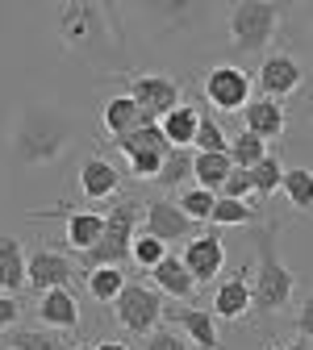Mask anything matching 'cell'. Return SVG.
I'll return each mask as SVG.
<instances>
[{"instance_id":"6da1fadb","label":"cell","mask_w":313,"mask_h":350,"mask_svg":"<svg viewBox=\"0 0 313 350\" xmlns=\"http://www.w3.org/2000/svg\"><path fill=\"white\" fill-rule=\"evenodd\" d=\"M71 142V117L55 105H25L13 121L9 154L17 167H51Z\"/></svg>"},{"instance_id":"7a4b0ae2","label":"cell","mask_w":313,"mask_h":350,"mask_svg":"<svg viewBox=\"0 0 313 350\" xmlns=\"http://www.w3.org/2000/svg\"><path fill=\"white\" fill-rule=\"evenodd\" d=\"M276 234H280V221H263L255 226V275H251V300H255V313L272 317L280 313L284 304L292 300L297 292V280L292 271L284 267V258L276 250Z\"/></svg>"},{"instance_id":"3957f363","label":"cell","mask_w":313,"mask_h":350,"mask_svg":"<svg viewBox=\"0 0 313 350\" xmlns=\"http://www.w3.org/2000/svg\"><path fill=\"white\" fill-rule=\"evenodd\" d=\"M142 217H147V204H142L138 196L117 200V204L105 213V238L88 250V254L75 258L79 271L88 275V271H97V267H125V262H129V250H134V238L142 234Z\"/></svg>"},{"instance_id":"277c9868","label":"cell","mask_w":313,"mask_h":350,"mask_svg":"<svg viewBox=\"0 0 313 350\" xmlns=\"http://www.w3.org/2000/svg\"><path fill=\"white\" fill-rule=\"evenodd\" d=\"M284 25V9L280 5H267V0H251V5H234L226 17L230 29V46L238 55H259L272 46V38Z\"/></svg>"},{"instance_id":"5b68a950","label":"cell","mask_w":313,"mask_h":350,"mask_svg":"<svg viewBox=\"0 0 313 350\" xmlns=\"http://www.w3.org/2000/svg\"><path fill=\"white\" fill-rule=\"evenodd\" d=\"M167 296L159 292V288H151V284H142V280H129L125 284V292L117 296V304H113V313H117V325L125 329V334H134V338H151L155 329H159V321L167 317V304H163Z\"/></svg>"},{"instance_id":"8992f818","label":"cell","mask_w":313,"mask_h":350,"mask_svg":"<svg viewBox=\"0 0 313 350\" xmlns=\"http://www.w3.org/2000/svg\"><path fill=\"white\" fill-rule=\"evenodd\" d=\"M125 92L134 96V105L142 109L147 121H163L167 113H175L184 105V92L171 75H125Z\"/></svg>"},{"instance_id":"52a82bcc","label":"cell","mask_w":313,"mask_h":350,"mask_svg":"<svg viewBox=\"0 0 313 350\" xmlns=\"http://www.w3.org/2000/svg\"><path fill=\"white\" fill-rule=\"evenodd\" d=\"M251 88H255V79L234 63H217V67L205 71V100L217 113H247Z\"/></svg>"},{"instance_id":"ba28073f","label":"cell","mask_w":313,"mask_h":350,"mask_svg":"<svg viewBox=\"0 0 313 350\" xmlns=\"http://www.w3.org/2000/svg\"><path fill=\"white\" fill-rule=\"evenodd\" d=\"M142 234H151V238H159V242H192V238H201V226L192 221V217L175 204V200H167V196H155V200H147V217H142Z\"/></svg>"},{"instance_id":"9c48e42d","label":"cell","mask_w":313,"mask_h":350,"mask_svg":"<svg viewBox=\"0 0 313 350\" xmlns=\"http://www.w3.org/2000/svg\"><path fill=\"white\" fill-rule=\"evenodd\" d=\"M55 25H59V38L67 42L71 51H92L97 42L109 33L105 29L109 25V13L97 9V5H63L59 17H55Z\"/></svg>"},{"instance_id":"30bf717a","label":"cell","mask_w":313,"mask_h":350,"mask_svg":"<svg viewBox=\"0 0 313 350\" xmlns=\"http://www.w3.org/2000/svg\"><path fill=\"white\" fill-rule=\"evenodd\" d=\"M301 83H305V67L297 55L288 51H272V55H263L259 71H255V88L267 96V100H288L292 92H301Z\"/></svg>"},{"instance_id":"8fae6325","label":"cell","mask_w":313,"mask_h":350,"mask_svg":"<svg viewBox=\"0 0 313 350\" xmlns=\"http://www.w3.org/2000/svg\"><path fill=\"white\" fill-rule=\"evenodd\" d=\"M42 217H63V242L75 250V258L79 254H88L101 238H105V213L101 208H67V204H59V208H47V213H34V221H42Z\"/></svg>"},{"instance_id":"7c38bea8","label":"cell","mask_w":313,"mask_h":350,"mask_svg":"<svg viewBox=\"0 0 313 350\" xmlns=\"http://www.w3.org/2000/svg\"><path fill=\"white\" fill-rule=\"evenodd\" d=\"M79 275V262L55 246H34L29 250V288L38 296H47L55 288H67L71 280Z\"/></svg>"},{"instance_id":"4fadbf2b","label":"cell","mask_w":313,"mask_h":350,"mask_svg":"<svg viewBox=\"0 0 313 350\" xmlns=\"http://www.w3.org/2000/svg\"><path fill=\"white\" fill-rule=\"evenodd\" d=\"M255 262H242V267L234 275H221L213 284V300H209V309L217 321H242L251 309H255V300H251V271Z\"/></svg>"},{"instance_id":"5bb4252c","label":"cell","mask_w":313,"mask_h":350,"mask_svg":"<svg viewBox=\"0 0 313 350\" xmlns=\"http://www.w3.org/2000/svg\"><path fill=\"white\" fill-rule=\"evenodd\" d=\"M167 321L180 329L192 346H201V350H221L213 309H201V304H167Z\"/></svg>"},{"instance_id":"9a60e30c","label":"cell","mask_w":313,"mask_h":350,"mask_svg":"<svg viewBox=\"0 0 313 350\" xmlns=\"http://www.w3.org/2000/svg\"><path fill=\"white\" fill-rule=\"evenodd\" d=\"M180 258H184V267L192 271L197 284H213V280H221V267H226V242L209 230V234L192 238V242L180 250Z\"/></svg>"},{"instance_id":"2e32d148","label":"cell","mask_w":313,"mask_h":350,"mask_svg":"<svg viewBox=\"0 0 313 350\" xmlns=\"http://www.w3.org/2000/svg\"><path fill=\"white\" fill-rule=\"evenodd\" d=\"M242 129L263 142H280L284 129H288V113H284V100H267V96H255L242 113Z\"/></svg>"},{"instance_id":"e0dca14e","label":"cell","mask_w":313,"mask_h":350,"mask_svg":"<svg viewBox=\"0 0 313 350\" xmlns=\"http://www.w3.org/2000/svg\"><path fill=\"white\" fill-rule=\"evenodd\" d=\"M117 188H121V171L113 167V159L88 154V159L79 163V192H84V200L101 204V200H109Z\"/></svg>"},{"instance_id":"ac0fdd59","label":"cell","mask_w":313,"mask_h":350,"mask_svg":"<svg viewBox=\"0 0 313 350\" xmlns=\"http://www.w3.org/2000/svg\"><path fill=\"white\" fill-rule=\"evenodd\" d=\"M38 321H42V329L75 334L79 329V300L67 288H55L47 296H38Z\"/></svg>"},{"instance_id":"d6986e66","label":"cell","mask_w":313,"mask_h":350,"mask_svg":"<svg viewBox=\"0 0 313 350\" xmlns=\"http://www.w3.org/2000/svg\"><path fill=\"white\" fill-rule=\"evenodd\" d=\"M101 121H105L109 142H121V138H129V134H134V129H142V125H147L142 109L134 105V96H129V92L109 96V100H105V109H101Z\"/></svg>"},{"instance_id":"ffe728a7","label":"cell","mask_w":313,"mask_h":350,"mask_svg":"<svg viewBox=\"0 0 313 350\" xmlns=\"http://www.w3.org/2000/svg\"><path fill=\"white\" fill-rule=\"evenodd\" d=\"M21 288H29V254L21 246V238H0V292L17 296Z\"/></svg>"},{"instance_id":"44dd1931","label":"cell","mask_w":313,"mask_h":350,"mask_svg":"<svg viewBox=\"0 0 313 350\" xmlns=\"http://www.w3.org/2000/svg\"><path fill=\"white\" fill-rule=\"evenodd\" d=\"M151 280H155V288H159L163 296H171L175 304H180V300H192L197 288H201V284L192 280V271L184 267V258H180V254H167L159 267L151 271Z\"/></svg>"},{"instance_id":"7402d4cb","label":"cell","mask_w":313,"mask_h":350,"mask_svg":"<svg viewBox=\"0 0 313 350\" xmlns=\"http://www.w3.org/2000/svg\"><path fill=\"white\" fill-rule=\"evenodd\" d=\"M201 109L197 105H180L175 113H167L159 125H163V134H167V142L171 146H180V150H192V142H197V129H201Z\"/></svg>"},{"instance_id":"603a6c76","label":"cell","mask_w":313,"mask_h":350,"mask_svg":"<svg viewBox=\"0 0 313 350\" xmlns=\"http://www.w3.org/2000/svg\"><path fill=\"white\" fill-rule=\"evenodd\" d=\"M184 180H197V150H180V146H175L167 154V163H163L155 184L167 188V192H184Z\"/></svg>"},{"instance_id":"cb8c5ba5","label":"cell","mask_w":313,"mask_h":350,"mask_svg":"<svg viewBox=\"0 0 313 350\" xmlns=\"http://www.w3.org/2000/svg\"><path fill=\"white\" fill-rule=\"evenodd\" d=\"M125 271L121 267H97V271H88L84 275V288H88V296L92 300H101V304H117V296L125 292Z\"/></svg>"},{"instance_id":"d4e9b609","label":"cell","mask_w":313,"mask_h":350,"mask_svg":"<svg viewBox=\"0 0 313 350\" xmlns=\"http://www.w3.org/2000/svg\"><path fill=\"white\" fill-rule=\"evenodd\" d=\"M280 192H284V200H288L297 213H309V208H313V171H309V167H288Z\"/></svg>"},{"instance_id":"484cf974","label":"cell","mask_w":313,"mask_h":350,"mask_svg":"<svg viewBox=\"0 0 313 350\" xmlns=\"http://www.w3.org/2000/svg\"><path fill=\"white\" fill-rule=\"evenodd\" d=\"M121 154H134V150H159V154H171L175 146L167 142V134H163V125L159 121H147L142 129H134L129 138H121V142H113Z\"/></svg>"},{"instance_id":"4316f807","label":"cell","mask_w":313,"mask_h":350,"mask_svg":"<svg viewBox=\"0 0 313 350\" xmlns=\"http://www.w3.org/2000/svg\"><path fill=\"white\" fill-rule=\"evenodd\" d=\"M230 171H234L230 154H197V188L221 192V184L230 180Z\"/></svg>"},{"instance_id":"83f0119b","label":"cell","mask_w":313,"mask_h":350,"mask_svg":"<svg viewBox=\"0 0 313 350\" xmlns=\"http://www.w3.org/2000/svg\"><path fill=\"white\" fill-rule=\"evenodd\" d=\"M284 163H280V150H272L251 175H255V200H267V196H276L280 192V184H284Z\"/></svg>"},{"instance_id":"f1b7e54d","label":"cell","mask_w":313,"mask_h":350,"mask_svg":"<svg viewBox=\"0 0 313 350\" xmlns=\"http://www.w3.org/2000/svg\"><path fill=\"white\" fill-rule=\"evenodd\" d=\"M267 154H272V150H267V142L255 138V134H247V129H242L238 138H230V159H234V167H242V171H255Z\"/></svg>"},{"instance_id":"f546056e","label":"cell","mask_w":313,"mask_h":350,"mask_svg":"<svg viewBox=\"0 0 313 350\" xmlns=\"http://www.w3.org/2000/svg\"><path fill=\"white\" fill-rule=\"evenodd\" d=\"M197 154H230V138H226V129H221V121L213 113L201 117V129H197V142H192Z\"/></svg>"},{"instance_id":"4dcf8cb0","label":"cell","mask_w":313,"mask_h":350,"mask_svg":"<svg viewBox=\"0 0 313 350\" xmlns=\"http://www.w3.org/2000/svg\"><path fill=\"white\" fill-rule=\"evenodd\" d=\"M255 217H259V204L217 196V204H213V217H209V221H213V226H255Z\"/></svg>"},{"instance_id":"1f68e13d","label":"cell","mask_w":313,"mask_h":350,"mask_svg":"<svg viewBox=\"0 0 313 350\" xmlns=\"http://www.w3.org/2000/svg\"><path fill=\"white\" fill-rule=\"evenodd\" d=\"M9 350H71V346L55 329H13L9 334Z\"/></svg>"},{"instance_id":"d6a6232c","label":"cell","mask_w":313,"mask_h":350,"mask_svg":"<svg viewBox=\"0 0 313 350\" xmlns=\"http://www.w3.org/2000/svg\"><path fill=\"white\" fill-rule=\"evenodd\" d=\"M167 254H171L167 242H159L151 234H138V238H134V250H129V262H134V267H142V271H155Z\"/></svg>"},{"instance_id":"836d02e7","label":"cell","mask_w":313,"mask_h":350,"mask_svg":"<svg viewBox=\"0 0 313 350\" xmlns=\"http://www.w3.org/2000/svg\"><path fill=\"white\" fill-rule=\"evenodd\" d=\"M175 204H180L188 217H192V221L201 226V221H209V217H213V204H217V192H209V188H184L180 196H175Z\"/></svg>"},{"instance_id":"e575fe53","label":"cell","mask_w":313,"mask_h":350,"mask_svg":"<svg viewBox=\"0 0 313 350\" xmlns=\"http://www.w3.org/2000/svg\"><path fill=\"white\" fill-rule=\"evenodd\" d=\"M125 159H129V175H134V180H159V171L167 163V154H159V150H134Z\"/></svg>"},{"instance_id":"d590c367","label":"cell","mask_w":313,"mask_h":350,"mask_svg":"<svg viewBox=\"0 0 313 350\" xmlns=\"http://www.w3.org/2000/svg\"><path fill=\"white\" fill-rule=\"evenodd\" d=\"M217 196H226V200H251V196H255V175L242 171V167H234V171H230V180L221 184Z\"/></svg>"},{"instance_id":"8d00e7d4","label":"cell","mask_w":313,"mask_h":350,"mask_svg":"<svg viewBox=\"0 0 313 350\" xmlns=\"http://www.w3.org/2000/svg\"><path fill=\"white\" fill-rule=\"evenodd\" d=\"M142 350H192V342L180 334V329H167V325H159L147 342H142Z\"/></svg>"},{"instance_id":"74e56055","label":"cell","mask_w":313,"mask_h":350,"mask_svg":"<svg viewBox=\"0 0 313 350\" xmlns=\"http://www.w3.org/2000/svg\"><path fill=\"white\" fill-rule=\"evenodd\" d=\"M17 317H21V304H17V296L0 292V334H13Z\"/></svg>"},{"instance_id":"f35d334b","label":"cell","mask_w":313,"mask_h":350,"mask_svg":"<svg viewBox=\"0 0 313 350\" xmlns=\"http://www.w3.org/2000/svg\"><path fill=\"white\" fill-rule=\"evenodd\" d=\"M292 325H297V334H301L305 342H313V292L301 300V313H297V321H292Z\"/></svg>"},{"instance_id":"ab89813d","label":"cell","mask_w":313,"mask_h":350,"mask_svg":"<svg viewBox=\"0 0 313 350\" xmlns=\"http://www.w3.org/2000/svg\"><path fill=\"white\" fill-rule=\"evenodd\" d=\"M97 350H129V346H125L121 338H101V342H97Z\"/></svg>"},{"instance_id":"60d3db41","label":"cell","mask_w":313,"mask_h":350,"mask_svg":"<svg viewBox=\"0 0 313 350\" xmlns=\"http://www.w3.org/2000/svg\"><path fill=\"white\" fill-rule=\"evenodd\" d=\"M272 350H309V342L301 338V342H284V346H272Z\"/></svg>"},{"instance_id":"b9f144b4","label":"cell","mask_w":313,"mask_h":350,"mask_svg":"<svg viewBox=\"0 0 313 350\" xmlns=\"http://www.w3.org/2000/svg\"><path fill=\"white\" fill-rule=\"evenodd\" d=\"M71 350H97V342H79V346H71Z\"/></svg>"},{"instance_id":"7bdbcfd3","label":"cell","mask_w":313,"mask_h":350,"mask_svg":"<svg viewBox=\"0 0 313 350\" xmlns=\"http://www.w3.org/2000/svg\"><path fill=\"white\" fill-rule=\"evenodd\" d=\"M309 51H313V25H309Z\"/></svg>"},{"instance_id":"ee69618b","label":"cell","mask_w":313,"mask_h":350,"mask_svg":"<svg viewBox=\"0 0 313 350\" xmlns=\"http://www.w3.org/2000/svg\"><path fill=\"white\" fill-rule=\"evenodd\" d=\"M0 350H9V346H0Z\"/></svg>"}]
</instances>
